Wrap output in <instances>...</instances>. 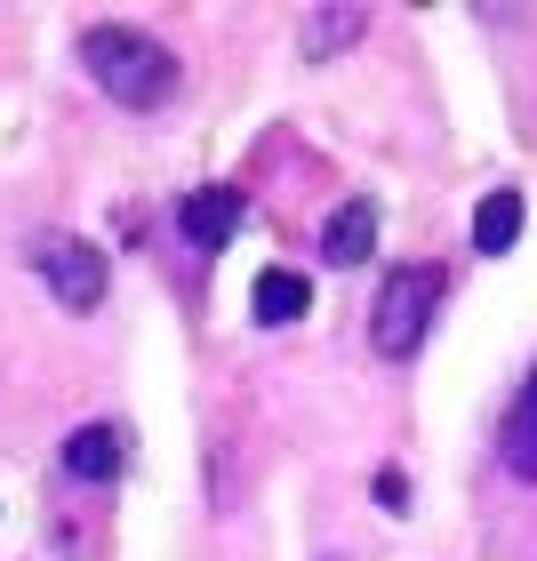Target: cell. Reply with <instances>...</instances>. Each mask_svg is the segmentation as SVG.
I'll return each instance as SVG.
<instances>
[{"mask_svg": "<svg viewBox=\"0 0 537 561\" xmlns=\"http://www.w3.org/2000/svg\"><path fill=\"white\" fill-rule=\"evenodd\" d=\"M377 505H386V514H409V473H401V466L377 473Z\"/></svg>", "mask_w": 537, "mask_h": 561, "instance_id": "obj_11", "label": "cell"}, {"mask_svg": "<svg viewBox=\"0 0 537 561\" xmlns=\"http://www.w3.org/2000/svg\"><path fill=\"white\" fill-rule=\"evenodd\" d=\"M33 265H41L48 289H57L65 313H89V305L105 297V249L81 241V233H41L33 241Z\"/></svg>", "mask_w": 537, "mask_h": 561, "instance_id": "obj_3", "label": "cell"}, {"mask_svg": "<svg viewBox=\"0 0 537 561\" xmlns=\"http://www.w3.org/2000/svg\"><path fill=\"white\" fill-rule=\"evenodd\" d=\"M305 305H313V280H305V273H289V265H265L258 280H249V313H258L265 329H289V321H305Z\"/></svg>", "mask_w": 537, "mask_h": 561, "instance_id": "obj_5", "label": "cell"}, {"mask_svg": "<svg viewBox=\"0 0 537 561\" xmlns=\"http://www.w3.org/2000/svg\"><path fill=\"white\" fill-rule=\"evenodd\" d=\"M65 473H72V481H113V473H121V433H113V425L65 433Z\"/></svg>", "mask_w": 537, "mask_h": 561, "instance_id": "obj_8", "label": "cell"}, {"mask_svg": "<svg viewBox=\"0 0 537 561\" xmlns=\"http://www.w3.org/2000/svg\"><path fill=\"white\" fill-rule=\"evenodd\" d=\"M498 466L514 481H537V369H529V386L514 393V410L498 425Z\"/></svg>", "mask_w": 537, "mask_h": 561, "instance_id": "obj_6", "label": "cell"}, {"mask_svg": "<svg viewBox=\"0 0 537 561\" xmlns=\"http://www.w3.org/2000/svg\"><path fill=\"white\" fill-rule=\"evenodd\" d=\"M241 209H249L241 185H201V193L176 201V233H185L193 249H225L241 233Z\"/></svg>", "mask_w": 537, "mask_h": 561, "instance_id": "obj_4", "label": "cell"}, {"mask_svg": "<svg viewBox=\"0 0 537 561\" xmlns=\"http://www.w3.org/2000/svg\"><path fill=\"white\" fill-rule=\"evenodd\" d=\"M81 65H89V81L113 96V105H169L176 96V48H161L152 33H137V24H89L81 33Z\"/></svg>", "mask_w": 537, "mask_h": 561, "instance_id": "obj_1", "label": "cell"}, {"mask_svg": "<svg viewBox=\"0 0 537 561\" xmlns=\"http://www.w3.org/2000/svg\"><path fill=\"white\" fill-rule=\"evenodd\" d=\"M369 241H377V209L353 193V201H338V209H329V225H321V265H362Z\"/></svg>", "mask_w": 537, "mask_h": 561, "instance_id": "obj_7", "label": "cell"}, {"mask_svg": "<svg viewBox=\"0 0 537 561\" xmlns=\"http://www.w3.org/2000/svg\"><path fill=\"white\" fill-rule=\"evenodd\" d=\"M442 265H393L377 280V305H369V345L386 353V362H409V353L425 345L433 329V305H442Z\"/></svg>", "mask_w": 537, "mask_h": 561, "instance_id": "obj_2", "label": "cell"}, {"mask_svg": "<svg viewBox=\"0 0 537 561\" xmlns=\"http://www.w3.org/2000/svg\"><path fill=\"white\" fill-rule=\"evenodd\" d=\"M362 33H369V9H313L297 24V48L305 57H338V48H353Z\"/></svg>", "mask_w": 537, "mask_h": 561, "instance_id": "obj_10", "label": "cell"}, {"mask_svg": "<svg viewBox=\"0 0 537 561\" xmlns=\"http://www.w3.org/2000/svg\"><path fill=\"white\" fill-rule=\"evenodd\" d=\"M514 241H522V193L498 185V193L473 209V249H481V257H505Z\"/></svg>", "mask_w": 537, "mask_h": 561, "instance_id": "obj_9", "label": "cell"}]
</instances>
